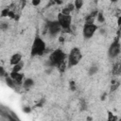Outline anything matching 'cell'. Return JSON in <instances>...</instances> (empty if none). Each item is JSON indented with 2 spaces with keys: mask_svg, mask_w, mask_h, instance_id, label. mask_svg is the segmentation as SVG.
I'll return each instance as SVG.
<instances>
[{
  "mask_svg": "<svg viewBox=\"0 0 121 121\" xmlns=\"http://www.w3.org/2000/svg\"><path fill=\"white\" fill-rule=\"evenodd\" d=\"M120 50H121V45H120V43L118 41V39L114 40L112 44L110 45L109 47V51H108V54L111 58H115L116 56L119 55L120 53Z\"/></svg>",
  "mask_w": 121,
  "mask_h": 121,
  "instance_id": "obj_6",
  "label": "cell"
},
{
  "mask_svg": "<svg viewBox=\"0 0 121 121\" xmlns=\"http://www.w3.org/2000/svg\"><path fill=\"white\" fill-rule=\"evenodd\" d=\"M66 59V54L61 50V49H56L54 50L50 56H49V60L48 62L51 66H59L60 64H61L62 62L65 61Z\"/></svg>",
  "mask_w": 121,
  "mask_h": 121,
  "instance_id": "obj_1",
  "label": "cell"
},
{
  "mask_svg": "<svg viewBox=\"0 0 121 121\" xmlns=\"http://www.w3.org/2000/svg\"><path fill=\"white\" fill-rule=\"evenodd\" d=\"M58 21H59L62 29H64L66 31L70 29L71 21H72L71 15H66V14H63V13L60 12V13L58 14Z\"/></svg>",
  "mask_w": 121,
  "mask_h": 121,
  "instance_id": "obj_4",
  "label": "cell"
},
{
  "mask_svg": "<svg viewBox=\"0 0 121 121\" xmlns=\"http://www.w3.org/2000/svg\"><path fill=\"white\" fill-rule=\"evenodd\" d=\"M97 20H98V22H100V23H103L104 22V17H103V14L101 13V12H98L97 13Z\"/></svg>",
  "mask_w": 121,
  "mask_h": 121,
  "instance_id": "obj_18",
  "label": "cell"
},
{
  "mask_svg": "<svg viewBox=\"0 0 121 121\" xmlns=\"http://www.w3.org/2000/svg\"><path fill=\"white\" fill-rule=\"evenodd\" d=\"M110 1H111V2H116L117 0H110Z\"/></svg>",
  "mask_w": 121,
  "mask_h": 121,
  "instance_id": "obj_28",
  "label": "cell"
},
{
  "mask_svg": "<svg viewBox=\"0 0 121 121\" xmlns=\"http://www.w3.org/2000/svg\"><path fill=\"white\" fill-rule=\"evenodd\" d=\"M69 85H70V88H71L72 91H75V90H76V83H75L74 81H71Z\"/></svg>",
  "mask_w": 121,
  "mask_h": 121,
  "instance_id": "obj_22",
  "label": "cell"
},
{
  "mask_svg": "<svg viewBox=\"0 0 121 121\" xmlns=\"http://www.w3.org/2000/svg\"><path fill=\"white\" fill-rule=\"evenodd\" d=\"M9 9L7 8V9H4L2 10L1 15H2L3 17H5V16H8V15H9Z\"/></svg>",
  "mask_w": 121,
  "mask_h": 121,
  "instance_id": "obj_20",
  "label": "cell"
},
{
  "mask_svg": "<svg viewBox=\"0 0 121 121\" xmlns=\"http://www.w3.org/2000/svg\"><path fill=\"white\" fill-rule=\"evenodd\" d=\"M118 25H119V26L121 25V17H120V18H119V20H118Z\"/></svg>",
  "mask_w": 121,
  "mask_h": 121,
  "instance_id": "obj_27",
  "label": "cell"
},
{
  "mask_svg": "<svg viewBox=\"0 0 121 121\" xmlns=\"http://www.w3.org/2000/svg\"><path fill=\"white\" fill-rule=\"evenodd\" d=\"M22 67H23V64L20 62V63H18V64L13 65V69H12V71H14V72H19V71L22 69Z\"/></svg>",
  "mask_w": 121,
  "mask_h": 121,
  "instance_id": "obj_16",
  "label": "cell"
},
{
  "mask_svg": "<svg viewBox=\"0 0 121 121\" xmlns=\"http://www.w3.org/2000/svg\"><path fill=\"white\" fill-rule=\"evenodd\" d=\"M41 0H32V5L33 6H38L40 4Z\"/></svg>",
  "mask_w": 121,
  "mask_h": 121,
  "instance_id": "obj_23",
  "label": "cell"
},
{
  "mask_svg": "<svg viewBox=\"0 0 121 121\" xmlns=\"http://www.w3.org/2000/svg\"><path fill=\"white\" fill-rule=\"evenodd\" d=\"M23 110H24V112H26V113H27V112H31V109H30L29 107H25V108H24Z\"/></svg>",
  "mask_w": 121,
  "mask_h": 121,
  "instance_id": "obj_24",
  "label": "cell"
},
{
  "mask_svg": "<svg viewBox=\"0 0 121 121\" xmlns=\"http://www.w3.org/2000/svg\"><path fill=\"white\" fill-rule=\"evenodd\" d=\"M97 67H95V66H93V67H91L90 68V70H89V74L90 75H94L95 73H96L97 72Z\"/></svg>",
  "mask_w": 121,
  "mask_h": 121,
  "instance_id": "obj_19",
  "label": "cell"
},
{
  "mask_svg": "<svg viewBox=\"0 0 121 121\" xmlns=\"http://www.w3.org/2000/svg\"><path fill=\"white\" fill-rule=\"evenodd\" d=\"M118 86H119V82L118 81H112V86H111V91L112 92L115 91L118 88Z\"/></svg>",
  "mask_w": 121,
  "mask_h": 121,
  "instance_id": "obj_15",
  "label": "cell"
},
{
  "mask_svg": "<svg viewBox=\"0 0 121 121\" xmlns=\"http://www.w3.org/2000/svg\"><path fill=\"white\" fill-rule=\"evenodd\" d=\"M97 13H98L97 11H94L90 15H88L86 17V23H94V19L95 16H97Z\"/></svg>",
  "mask_w": 121,
  "mask_h": 121,
  "instance_id": "obj_12",
  "label": "cell"
},
{
  "mask_svg": "<svg viewBox=\"0 0 121 121\" xmlns=\"http://www.w3.org/2000/svg\"><path fill=\"white\" fill-rule=\"evenodd\" d=\"M47 29H48V32L51 34V35H56L58 34L60 29H61V26L59 23V21H50L47 23Z\"/></svg>",
  "mask_w": 121,
  "mask_h": 121,
  "instance_id": "obj_7",
  "label": "cell"
},
{
  "mask_svg": "<svg viewBox=\"0 0 121 121\" xmlns=\"http://www.w3.org/2000/svg\"><path fill=\"white\" fill-rule=\"evenodd\" d=\"M21 60H22V56H21V54H19V53H15V54L12 55V57L10 58V64H11V65L18 64V63L21 62Z\"/></svg>",
  "mask_w": 121,
  "mask_h": 121,
  "instance_id": "obj_9",
  "label": "cell"
},
{
  "mask_svg": "<svg viewBox=\"0 0 121 121\" xmlns=\"http://www.w3.org/2000/svg\"><path fill=\"white\" fill-rule=\"evenodd\" d=\"M54 2H55L56 4H58V5H60V4L62 3V0H54Z\"/></svg>",
  "mask_w": 121,
  "mask_h": 121,
  "instance_id": "obj_25",
  "label": "cell"
},
{
  "mask_svg": "<svg viewBox=\"0 0 121 121\" xmlns=\"http://www.w3.org/2000/svg\"><path fill=\"white\" fill-rule=\"evenodd\" d=\"M74 5H75V8L77 9H79L83 5V0H75Z\"/></svg>",
  "mask_w": 121,
  "mask_h": 121,
  "instance_id": "obj_14",
  "label": "cell"
},
{
  "mask_svg": "<svg viewBox=\"0 0 121 121\" xmlns=\"http://www.w3.org/2000/svg\"><path fill=\"white\" fill-rule=\"evenodd\" d=\"M6 82H7V85H8L9 87H10V88H15V86H16V84H17V83L11 78L10 76H9V77H7Z\"/></svg>",
  "mask_w": 121,
  "mask_h": 121,
  "instance_id": "obj_10",
  "label": "cell"
},
{
  "mask_svg": "<svg viewBox=\"0 0 121 121\" xmlns=\"http://www.w3.org/2000/svg\"><path fill=\"white\" fill-rule=\"evenodd\" d=\"M9 76L11 77V78H12L18 85L22 83V80H23V78H24V75H23V74H20L19 72H14V71H12Z\"/></svg>",
  "mask_w": 121,
  "mask_h": 121,
  "instance_id": "obj_8",
  "label": "cell"
},
{
  "mask_svg": "<svg viewBox=\"0 0 121 121\" xmlns=\"http://www.w3.org/2000/svg\"><path fill=\"white\" fill-rule=\"evenodd\" d=\"M97 30V26L94 23H85L83 26V36L87 39L93 37L95 32Z\"/></svg>",
  "mask_w": 121,
  "mask_h": 121,
  "instance_id": "obj_5",
  "label": "cell"
},
{
  "mask_svg": "<svg viewBox=\"0 0 121 121\" xmlns=\"http://www.w3.org/2000/svg\"><path fill=\"white\" fill-rule=\"evenodd\" d=\"M82 58V54L79 50V48L78 47H74L71 49L69 55H68V63H69V66H75L77 65L79 60H81Z\"/></svg>",
  "mask_w": 121,
  "mask_h": 121,
  "instance_id": "obj_3",
  "label": "cell"
},
{
  "mask_svg": "<svg viewBox=\"0 0 121 121\" xmlns=\"http://www.w3.org/2000/svg\"><path fill=\"white\" fill-rule=\"evenodd\" d=\"M70 12H71V10L67 8V7H65L63 9H62V11H61V13H63V14H66V15H70Z\"/></svg>",
  "mask_w": 121,
  "mask_h": 121,
  "instance_id": "obj_21",
  "label": "cell"
},
{
  "mask_svg": "<svg viewBox=\"0 0 121 121\" xmlns=\"http://www.w3.org/2000/svg\"><path fill=\"white\" fill-rule=\"evenodd\" d=\"M65 67H66V62H65V61H64V62H62L61 64H60V65L58 66L59 71H60V72H63V71L65 70Z\"/></svg>",
  "mask_w": 121,
  "mask_h": 121,
  "instance_id": "obj_17",
  "label": "cell"
},
{
  "mask_svg": "<svg viewBox=\"0 0 121 121\" xmlns=\"http://www.w3.org/2000/svg\"><path fill=\"white\" fill-rule=\"evenodd\" d=\"M45 48H46V45L44 41L41 37L37 36L32 43L31 52H30L31 56H42L44 53Z\"/></svg>",
  "mask_w": 121,
  "mask_h": 121,
  "instance_id": "obj_2",
  "label": "cell"
},
{
  "mask_svg": "<svg viewBox=\"0 0 121 121\" xmlns=\"http://www.w3.org/2000/svg\"><path fill=\"white\" fill-rule=\"evenodd\" d=\"M33 84H34L33 79H31V78H26V79L24 81L23 86H24L26 89H29L30 87H32V86H33Z\"/></svg>",
  "mask_w": 121,
  "mask_h": 121,
  "instance_id": "obj_11",
  "label": "cell"
},
{
  "mask_svg": "<svg viewBox=\"0 0 121 121\" xmlns=\"http://www.w3.org/2000/svg\"><path fill=\"white\" fill-rule=\"evenodd\" d=\"M0 70H1V76H2V77H4V74H5V71H4V69H3V67H1V68H0Z\"/></svg>",
  "mask_w": 121,
  "mask_h": 121,
  "instance_id": "obj_26",
  "label": "cell"
},
{
  "mask_svg": "<svg viewBox=\"0 0 121 121\" xmlns=\"http://www.w3.org/2000/svg\"><path fill=\"white\" fill-rule=\"evenodd\" d=\"M112 74L117 75V74H121V63H117L114 68L112 69Z\"/></svg>",
  "mask_w": 121,
  "mask_h": 121,
  "instance_id": "obj_13",
  "label": "cell"
}]
</instances>
